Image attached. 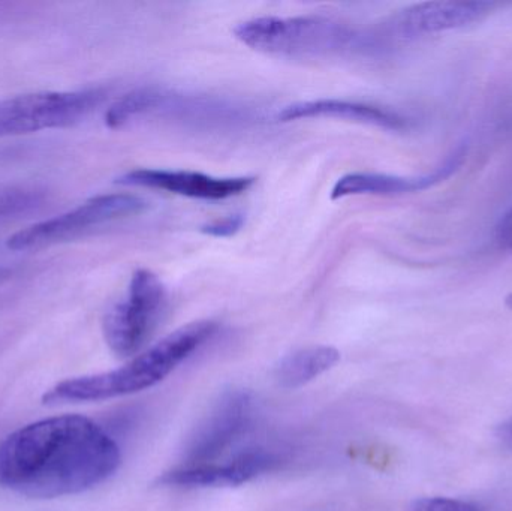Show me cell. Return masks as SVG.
I'll use <instances>...</instances> for the list:
<instances>
[{"mask_svg": "<svg viewBox=\"0 0 512 511\" xmlns=\"http://www.w3.org/2000/svg\"><path fill=\"white\" fill-rule=\"evenodd\" d=\"M120 461L116 441L93 420L50 417L0 443V486L39 500L77 495L110 479Z\"/></svg>", "mask_w": 512, "mask_h": 511, "instance_id": "obj_1", "label": "cell"}, {"mask_svg": "<svg viewBox=\"0 0 512 511\" xmlns=\"http://www.w3.org/2000/svg\"><path fill=\"white\" fill-rule=\"evenodd\" d=\"M216 332L215 321L186 324L122 368L62 381L48 390L42 401L47 405L99 402L150 389L200 350Z\"/></svg>", "mask_w": 512, "mask_h": 511, "instance_id": "obj_2", "label": "cell"}, {"mask_svg": "<svg viewBox=\"0 0 512 511\" xmlns=\"http://www.w3.org/2000/svg\"><path fill=\"white\" fill-rule=\"evenodd\" d=\"M233 33L246 47L280 57L331 56L358 44L351 27L321 15L252 18Z\"/></svg>", "mask_w": 512, "mask_h": 511, "instance_id": "obj_3", "label": "cell"}, {"mask_svg": "<svg viewBox=\"0 0 512 511\" xmlns=\"http://www.w3.org/2000/svg\"><path fill=\"white\" fill-rule=\"evenodd\" d=\"M107 98L101 87L78 92H41L0 99V138L68 128L86 119Z\"/></svg>", "mask_w": 512, "mask_h": 511, "instance_id": "obj_4", "label": "cell"}, {"mask_svg": "<svg viewBox=\"0 0 512 511\" xmlns=\"http://www.w3.org/2000/svg\"><path fill=\"white\" fill-rule=\"evenodd\" d=\"M167 305V291L161 279L140 269L132 275L128 294L104 318L108 347L119 357H131L146 345Z\"/></svg>", "mask_w": 512, "mask_h": 511, "instance_id": "obj_5", "label": "cell"}, {"mask_svg": "<svg viewBox=\"0 0 512 511\" xmlns=\"http://www.w3.org/2000/svg\"><path fill=\"white\" fill-rule=\"evenodd\" d=\"M146 207V201L138 195H98L56 218L38 222L18 231L9 237L6 246L12 251H29L68 242L75 237L83 236L93 228L140 215Z\"/></svg>", "mask_w": 512, "mask_h": 511, "instance_id": "obj_6", "label": "cell"}, {"mask_svg": "<svg viewBox=\"0 0 512 511\" xmlns=\"http://www.w3.org/2000/svg\"><path fill=\"white\" fill-rule=\"evenodd\" d=\"M252 398L245 390H228L195 428L185 449V465L212 464L249 426Z\"/></svg>", "mask_w": 512, "mask_h": 511, "instance_id": "obj_7", "label": "cell"}, {"mask_svg": "<svg viewBox=\"0 0 512 511\" xmlns=\"http://www.w3.org/2000/svg\"><path fill=\"white\" fill-rule=\"evenodd\" d=\"M116 183L132 188L159 189L195 200L222 201L251 189L255 177H213L197 171L141 168L123 174Z\"/></svg>", "mask_w": 512, "mask_h": 511, "instance_id": "obj_8", "label": "cell"}, {"mask_svg": "<svg viewBox=\"0 0 512 511\" xmlns=\"http://www.w3.org/2000/svg\"><path fill=\"white\" fill-rule=\"evenodd\" d=\"M492 9L493 3L489 2L417 3L393 15L387 29L397 38L433 35L477 23Z\"/></svg>", "mask_w": 512, "mask_h": 511, "instance_id": "obj_9", "label": "cell"}, {"mask_svg": "<svg viewBox=\"0 0 512 511\" xmlns=\"http://www.w3.org/2000/svg\"><path fill=\"white\" fill-rule=\"evenodd\" d=\"M277 458L264 450L242 453L225 464L185 465L159 477L158 483L170 488H230L251 482L273 470Z\"/></svg>", "mask_w": 512, "mask_h": 511, "instance_id": "obj_10", "label": "cell"}, {"mask_svg": "<svg viewBox=\"0 0 512 511\" xmlns=\"http://www.w3.org/2000/svg\"><path fill=\"white\" fill-rule=\"evenodd\" d=\"M465 147L454 150L444 164L432 173L420 177L393 176L381 173H351L340 177L331 191V200H342L355 195H399L424 191L444 182L465 161Z\"/></svg>", "mask_w": 512, "mask_h": 511, "instance_id": "obj_11", "label": "cell"}, {"mask_svg": "<svg viewBox=\"0 0 512 511\" xmlns=\"http://www.w3.org/2000/svg\"><path fill=\"white\" fill-rule=\"evenodd\" d=\"M307 119H340L378 128L400 131L408 126V120L399 113L366 102L346 99H312L286 105L277 113L280 122Z\"/></svg>", "mask_w": 512, "mask_h": 511, "instance_id": "obj_12", "label": "cell"}, {"mask_svg": "<svg viewBox=\"0 0 512 511\" xmlns=\"http://www.w3.org/2000/svg\"><path fill=\"white\" fill-rule=\"evenodd\" d=\"M340 353L333 347H309L294 351L280 360L276 378L285 389H298L337 365Z\"/></svg>", "mask_w": 512, "mask_h": 511, "instance_id": "obj_13", "label": "cell"}, {"mask_svg": "<svg viewBox=\"0 0 512 511\" xmlns=\"http://www.w3.org/2000/svg\"><path fill=\"white\" fill-rule=\"evenodd\" d=\"M171 99L173 96L167 95L164 90L155 89V87L134 90V92L117 99L108 108L107 114H105V125L111 129L122 128L137 117L161 110Z\"/></svg>", "mask_w": 512, "mask_h": 511, "instance_id": "obj_14", "label": "cell"}, {"mask_svg": "<svg viewBox=\"0 0 512 511\" xmlns=\"http://www.w3.org/2000/svg\"><path fill=\"white\" fill-rule=\"evenodd\" d=\"M48 201V192L33 185H0V219L38 212Z\"/></svg>", "mask_w": 512, "mask_h": 511, "instance_id": "obj_15", "label": "cell"}, {"mask_svg": "<svg viewBox=\"0 0 512 511\" xmlns=\"http://www.w3.org/2000/svg\"><path fill=\"white\" fill-rule=\"evenodd\" d=\"M409 511H484L480 504L457 498H423L415 501Z\"/></svg>", "mask_w": 512, "mask_h": 511, "instance_id": "obj_16", "label": "cell"}, {"mask_svg": "<svg viewBox=\"0 0 512 511\" xmlns=\"http://www.w3.org/2000/svg\"><path fill=\"white\" fill-rule=\"evenodd\" d=\"M245 225V218L242 215H231L227 218L219 219V221L212 222V224L204 225L201 228L204 234L212 237H231L239 233Z\"/></svg>", "mask_w": 512, "mask_h": 511, "instance_id": "obj_17", "label": "cell"}, {"mask_svg": "<svg viewBox=\"0 0 512 511\" xmlns=\"http://www.w3.org/2000/svg\"><path fill=\"white\" fill-rule=\"evenodd\" d=\"M496 242L502 249L512 251V209L502 216L496 227Z\"/></svg>", "mask_w": 512, "mask_h": 511, "instance_id": "obj_18", "label": "cell"}, {"mask_svg": "<svg viewBox=\"0 0 512 511\" xmlns=\"http://www.w3.org/2000/svg\"><path fill=\"white\" fill-rule=\"evenodd\" d=\"M496 435H498V440L501 441L502 446L512 450V419L502 423Z\"/></svg>", "mask_w": 512, "mask_h": 511, "instance_id": "obj_19", "label": "cell"}, {"mask_svg": "<svg viewBox=\"0 0 512 511\" xmlns=\"http://www.w3.org/2000/svg\"><path fill=\"white\" fill-rule=\"evenodd\" d=\"M505 302H507L508 308L512 309V294L511 296L507 297V300H505Z\"/></svg>", "mask_w": 512, "mask_h": 511, "instance_id": "obj_20", "label": "cell"}]
</instances>
